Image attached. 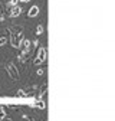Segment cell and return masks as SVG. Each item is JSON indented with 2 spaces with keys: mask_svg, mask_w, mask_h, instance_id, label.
I'll use <instances>...</instances> for the list:
<instances>
[{
  "mask_svg": "<svg viewBox=\"0 0 115 121\" xmlns=\"http://www.w3.org/2000/svg\"><path fill=\"white\" fill-rule=\"evenodd\" d=\"M46 53H48V51L45 49V48H39V52H37V56H36V59L33 60V65H40V64H43L46 60Z\"/></svg>",
  "mask_w": 115,
  "mask_h": 121,
  "instance_id": "obj_1",
  "label": "cell"
},
{
  "mask_svg": "<svg viewBox=\"0 0 115 121\" xmlns=\"http://www.w3.org/2000/svg\"><path fill=\"white\" fill-rule=\"evenodd\" d=\"M7 73H9V77H10L12 79H14V81H17L19 77H20L17 68L14 66V64H7Z\"/></svg>",
  "mask_w": 115,
  "mask_h": 121,
  "instance_id": "obj_2",
  "label": "cell"
},
{
  "mask_svg": "<svg viewBox=\"0 0 115 121\" xmlns=\"http://www.w3.org/2000/svg\"><path fill=\"white\" fill-rule=\"evenodd\" d=\"M25 38H23V35L22 33H12V36H10V43H12V46L13 48H20V42L23 40Z\"/></svg>",
  "mask_w": 115,
  "mask_h": 121,
  "instance_id": "obj_3",
  "label": "cell"
},
{
  "mask_svg": "<svg viewBox=\"0 0 115 121\" xmlns=\"http://www.w3.org/2000/svg\"><path fill=\"white\" fill-rule=\"evenodd\" d=\"M20 13H22V7L20 6H12V12H10V16L12 17H17V16H20Z\"/></svg>",
  "mask_w": 115,
  "mask_h": 121,
  "instance_id": "obj_4",
  "label": "cell"
},
{
  "mask_svg": "<svg viewBox=\"0 0 115 121\" xmlns=\"http://www.w3.org/2000/svg\"><path fill=\"white\" fill-rule=\"evenodd\" d=\"M39 14V7L37 6H32L30 9H29V12H27V16L29 17H36Z\"/></svg>",
  "mask_w": 115,
  "mask_h": 121,
  "instance_id": "obj_5",
  "label": "cell"
},
{
  "mask_svg": "<svg viewBox=\"0 0 115 121\" xmlns=\"http://www.w3.org/2000/svg\"><path fill=\"white\" fill-rule=\"evenodd\" d=\"M29 46H30V40L29 39H23L20 42V48H23L25 51H29Z\"/></svg>",
  "mask_w": 115,
  "mask_h": 121,
  "instance_id": "obj_6",
  "label": "cell"
},
{
  "mask_svg": "<svg viewBox=\"0 0 115 121\" xmlns=\"http://www.w3.org/2000/svg\"><path fill=\"white\" fill-rule=\"evenodd\" d=\"M35 107H37L40 110H45L46 108V104H45V101H43V99H39V101L35 102Z\"/></svg>",
  "mask_w": 115,
  "mask_h": 121,
  "instance_id": "obj_7",
  "label": "cell"
},
{
  "mask_svg": "<svg viewBox=\"0 0 115 121\" xmlns=\"http://www.w3.org/2000/svg\"><path fill=\"white\" fill-rule=\"evenodd\" d=\"M43 32H45V27H43V25H37V27H36V35H42Z\"/></svg>",
  "mask_w": 115,
  "mask_h": 121,
  "instance_id": "obj_8",
  "label": "cell"
},
{
  "mask_svg": "<svg viewBox=\"0 0 115 121\" xmlns=\"http://www.w3.org/2000/svg\"><path fill=\"white\" fill-rule=\"evenodd\" d=\"M12 30L17 35V33H22V30H23V29H22V26H14V27H12Z\"/></svg>",
  "mask_w": 115,
  "mask_h": 121,
  "instance_id": "obj_9",
  "label": "cell"
},
{
  "mask_svg": "<svg viewBox=\"0 0 115 121\" xmlns=\"http://www.w3.org/2000/svg\"><path fill=\"white\" fill-rule=\"evenodd\" d=\"M17 97H19V98H26V97H27V94H25V91H22V89H20V91H17Z\"/></svg>",
  "mask_w": 115,
  "mask_h": 121,
  "instance_id": "obj_10",
  "label": "cell"
},
{
  "mask_svg": "<svg viewBox=\"0 0 115 121\" xmlns=\"http://www.w3.org/2000/svg\"><path fill=\"white\" fill-rule=\"evenodd\" d=\"M6 43H7V39L2 36V38H0V46H4V45H6Z\"/></svg>",
  "mask_w": 115,
  "mask_h": 121,
  "instance_id": "obj_11",
  "label": "cell"
},
{
  "mask_svg": "<svg viewBox=\"0 0 115 121\" xmlns=\"http://www.w3.org/2000/svg\"><path fill=\"white\" fill-rule=\"evenodd\" d=\"M4 117H6V112H4V110L2 107H0V120H3Z\"/></svg>",
  "mask_w": 115,
  "mask_h": 121,
  "instance_id": "obj_12",
  "label": "cell"
},
{
  "mask_svg": "<svg viewBox=\"0 0 115 121\" xmlns=\"http://www.w3.org/2000/svg\"><path fill=\"white\" fill-rule=\"evenodd\" d=\"M36 73H37V75H39V77H40V75H43V73H45V71H43L42 68H39V69L36 71Z\"/></svg>",
  "mask_w": 115,
  "mask_h": 121,
  "instance_id": "obj_13",
  "label": "cell"
},
{
  "mask_svg": "<svg viewBox=\"0 0 115 121\" xmlns=\"http://www.w3.org/2000/svg\"><path fill=\"white\" fill-rule=\"evenodd\" d=\"M17 2H19V0H10V3H9V4H10V6H16Z\"/></svg>",
  "mask_w": 115,
  "mask_h": 121,
  "instance_id": "obj_14",
  "label": "cell"
},
{
  "mask_svg": "<svg viewBox=\"0 0 115 121\" xmlns=\"http://www.w3.org/2000/svg\"><path fill=\"white\" fill-rule=\"evenodd\" d=\"M22 2H25V3H27V2H30V0H22Z\"/></svg>",
  "mask_w": 115,
  "mask_h": 121,
  "instance_id": "obj_15",
  "label": "cell"
}]
</instances>
